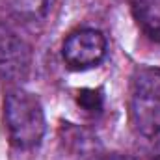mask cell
I'll use <instances>...</instances> for the list:
<instances>
[{
	"label": "cell",
	"mask_w": 160,
	"mask_h": 160,
	"mask_svg": "<svg viewBox=\"0 0 160 160\" xmlns=\"http://www.w3.org/2000/svg\"><path fill=\"white\" fill-rule=\"evenodd\" d=\"M153 160H160V157H158V158H153Z\"/></svg>",
	"instance_id": "obj_7"
},
{
	"label": "cell",
	"mask_w": 160,
	"mask_h": 160,
	"mask_svg": "<svg viewBox=\"0 0 160 160\" xmlns=\"http://www.w3.org/2000/svg\"><path fill=\"white\" fill-rule=\"evenodd\" d=\"M130 121L134 130L147 138H160V69L142 67L132 77Z\"/></svg>",
	"instance_id": "obj_2"
},
{
	"label": "cell",
	"mask_w": 160,
	"mask_h": 160,
	"mask_svg": "<svg viewBox=\"0 0 160 160\" xmlns=\"http://www.w3.org/2000/svg\"><path fill=\"white\" fill-rule=\"evenodd\" d=\"M9 140L19 149L38 147L45 136V112L39 99L24 89H11L4 101Z\"/></svg>",
	"instance_id": "obj_1"
},
{
	"label": "cell",
	"mask_w": 160,
	"mask_h": 160,
	"mask_svg": "<svg viewBox=\"0 0 160 160\" xmlns=\"http://www.w3.org/2000/svg\"><path fill=\"white\" fill-rule=\"evenodd\" d=\"M4 4L19 19L39 21L47 15L50 0H4Z\"/></svg>",
	"instance_id": "obj_5"
},
{
	"label": "cell",
	"mask_w": 160,
	"mask_h": 160,
	"mask_svg": "<svg viewBox=\"0 0 160 160\" xmlns=\"http://www.w3.org/2000/svg\"><path fill=\"white\" fill-rule=\"evenodd\" d=\"M30 62L28 45L0 21V75L8 80H22L30 71Z\"/></svg>",
	"instance_id": "obj_4"
},
{
	"label": "cell",
	"mask_w": 160,
	"mask_h": 160,
	"mask_svg": "<svg viewBox=\"0 0 160 160\" xmlns=\"http://www.w3.org/2000/svg\"><path fill=\"white\" fill-rule=\"evenodd\" d=\"M97 160H134L130 157H125V155H108V157H101Z\"/></svg>",
	"instance_id": "obj_6"
},
{
	"label": "cell",
	"mask_w": 160,
	"mask_h": 160,
	"mask_svg": "<svg viewBox=\"0 0 160 160\" xmlns=\"http://www.w3.org/2000/svg\"><path fill=\"white\" fill-rule=\"evenodd\" d=\"M62 56L63 62L75 71L91 69L106 56V38L95 28L75 30L63 41Z\"/></svg>",
	"instance_id": "obj_3"
}]
</instances>
